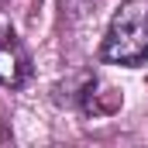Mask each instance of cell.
I'll return each instance as SVG.
<instances>
[{
	"label": "cell",
	"mask_w": 148,
	"mask_h": 148,
	"mask_svg": "<svg viewBox=\"0 0 148 148\" xmlns=\"http://www.w3.org/2000/svg\"><path fill=\"white\" fill-rule=\"evenodd\" d=\"M100 55L114 66H138L148 59V0H124L114 10Z\"/></svg>",
	"instance_id": "cell-1"
},
{
	"label": "cell",
	"mask_w": 148,
	"mask_h": 148,
	"mask_svg": "<svg viewBox=\"0 0 148 148\" xmlns=\"http://www.w3.org/2000/svg\"><path fill=\"white\" fill-rule=\"evenodd\" d=\"M28 76H31V55L24 52V45L14 38L0 41V86L17 90V86H24Z\"/></svg>",
	"instance_id": "cell-2"
}]
</instances>
